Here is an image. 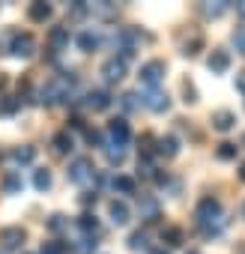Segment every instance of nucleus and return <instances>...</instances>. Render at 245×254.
Wrapping results in <instances>:
<instances>
[{
    "instance_id": "46",
    "label": "nucleus",
    "mask_w": 245,
    "mask_h": 254,
    "mask_svg": "<svg viewBox=\"0 0 245 254\" xmlns=\"http://www.w3.org/2000/svg\"><path fill=\"white\" fill-rule=\"evenodd\" d=\"M0 254H6V251H0Z\"/></svg>"
},
{
    "instance_id": "39",
    "label": "nucleus",
    "mask_w": 245,
    "mask_h": 254,
    "mask_svg": "<svg viewBox=\"0 0 245 254\" xmlns=\"http://www.w3.org/2000/svg\"><path fill=\"white\" fill-rule=\"evenodd\" d=\"M81 203H84V206H90V203H96V191H87V194L81 197Z\"/></svg>"
},
{
    "instance_id": "45",
    "label": "nucleus",
    "mask_w": 245,
    "mask_h": 254,
    "mask_svg": "<svg viewBox=\"0 0 245 254\" xmlns=\"http://www.w3.org/2000/svg\"><path fill=\"white\" fill-rule=\"evenodd\" d=\"M242 215H245V203H242Z\"/></svg>"
},
{
    "instance_id": "44",
    "label": "nucleus",
    "mask_w": 245,
    "mask_h": 254,
    "mask_svg": "<svg viewBox=\"0 0 245 254\" xmlns=\"http://www.w3.org/2000/svg\"><path fill=\"white\" fill-rule=\"evenodd\" d=\"M188 254H200V251H194V248H191V251H188Z\"/></svg>"
},
{
    "instance_id": "5",
    "label": "nucleus",
    "mask_w": 245,
    "mask_h": 254,
    "mask_svg": "<svg viewBox=\"0 0 245 254\" xmlns=\"http://www.w3.org/2000/svg\"><path fill=\"white\" fill-rule=\"evenodd\" d=\"M165 78V63L162 60H150L141 66V84L144 87H159V81Z\"/></svg>"
},
{
    "instance_id": "17",
    "label": "nucleus",
    "mask_w": 245,
    "mask_h": 254,
    "mask_svg": "<svg viewBox=\"0 0 245 254\" xmlns=\"http://www.w3.org/2000/svg\"><path fill=\"white\" fill-rule=\"evenodd\" d=\"M27 18L36 21V24H45V21L51 18V6H48V3H33V6L27 9Z\"/></svg>"
},
{
    "instance_id": "32",
    "label": "nucleus",
    "mask_w": 245,
    "mask_h": 254,
    "mask_svg": "<svg viewBox=\"0 0 245 254\" xmlns=\"http://www.w3.org/2000/svg\"><path fill=\"white\" fill-rule=\"evenodd\" d=\"M233 45H236V51H239V54H245V24H242V27H236V33H233Z\"/></svg>"
},
{
    "instance_id": "15",
    "label": "nucleus",
    "mask_w": 245,
    "mask_h": 254,
    "mask_svg": "<svg viewBox=\"0 0 245 254\" xmlns=\"http://www.w3.org/2000/svg\"><path fill=\"white\" fill-rule=\"evenodd\" d=\"M51 147H54V153H57V156H66V153H72L75 141H72V135H69V132H57V135L51 138Z\"/></svg>"
},
{
    "instance_id": "20",
    "label": "nucleus",
    "mask_w": 245,
    "mask_h": 254,
    "mask_svg": "<svg viewBox=\"0 0 245 254\" xmlns=\"http://www.w3.org/2000/svg\"><path fill=\"white\" fill-rule=\"evenodd\" d=\"M129 248H132V251H150V233H147V230H138V233H132V239H129Z\"/></svg>"
},
{
    "instance_id": "30",
    "label": "nucleus",
    "mask_w": 245,
    "mask_h": 254,
    "mask_svg": "<svg viewBox=\"0 0 245 254\" xmlns=\"http://www.w3.org/2000/svg\"><path fill=\"white\" fill-rule=\"evenodd\" d=\"M236 150H239L236 144H221L218 147V159L221 162H230V159H236Z\"/></svg>"
},
{
    "instance_id": "36",
    "label": "nucleus",
    "mask_w": 245,
    "mask_h": 254,
    "mask_svg": "<svg viewBox=\"0 0 245 254\" xmlns=\"http://www.w3.org/2000/svg\"><path fill=\"white\" fill-rule=\"evenodd\" d=\"M87 141H90V144H96V147H102V150H105V141H102V135H99V132H96V129H87Z\"/></svg>"
},
{
    "instance_id": "2",
    "label": "nucleus",
    "mask_w": 245,
    "mask_h": 254,
    "mask_svg": "<svg viewBox=\"0 0 245 254\" xmlns=\"http://www.w3.org/2000/svg\"><path fill=\"white\" fill-rule=\"evenodd\" d=\"M69 183H75V186H87V183H93V162L87 159V156H78L72 165H69Z\"/></svg>"
},
{
    "instance_id": "33",
    "label": "nucleus",
    "mask_w": 245,
    "mask_h": 254,
    "mask_svg": "<svg viewBox=\"0 0 245 254\" xmlns=\"http://www.w3.org/2000/svg\"><path fill=\"white\" fill-rule=\"evenodd\" d=\"M66 224H69V221H66L63 215H51V218H48V230H54V233H60Z\"/></svg>"
},
{
    "instance_id": "13",
    "label": "nucleus",
    "mask_w": 245,
    "mask_h": 254,
    "mask_svg": "<svg viewBox=\"0 0 245 254\" xmlns=\"http://www.w3.org/2000/svg\"><path fill=\"white\" fill-rule=\"evenodd\" d=\"M209 69H212V72H218V75H221V72H227V69H230V54H227V51H221V48H215V51L209 54Z\"/></svg>"
},
{
    "instance_id": "8",
    "label": "nucleus",
    "mask_w": 245,
    "mask_h": 254,
    "mask_svg": "<svg viewBox=\"0 0 245 254\" xmlns=\"http://www.w3.org/2000/svg\"><path fill=\"white\" fill-rule=\"evenodd\" d=\"M102 75H105L108 84H117V81L126 78V63H122L120 57H111V60L102 63Z\"/></svg>"
},
{
    "instance_id": "26",
    "label": "nucleus",
    "mask_w": 245,
    "mask_h": 254,
    "mask_svg": "<svg viewBox=\"0 0 245 254\" xmlns=\"http://www.w3.org/2000/svg\"><path fill=\"white\" fill-rule=\"evenodd\" d=\"M33 186H36L39 191H48V189H51V171L39 168V171L33 174Z\"/></svg>"
},
{
    "instance_id": "38",
    "label": "nucleus",
    "mask_w": 245,
    "mask_h": 254,
    "mask_svg": "<svg viewBox=\"0 0 245 254\" xmlns=\"http://www.w3.org/2000/svg\"><path fill=\"white\" fill-rule=\"evenodd\" d=\"M236 90L245 96V72H239V75H236Z\"/></svg>"
},
{
    "instance_id": "22",
    "label": "nucleus",
    "mask_w": 245,
    "mask_h": 254,
    "mask_svg": "<svg viewBox=\"0 0 245 254\" xmlns=\"http://www.w3.org/2000/svg\"><path fill=\"white\" fill-rule=\"evenodd\" d=\"M159 153H162V156H177V153H180V141H177L174 135L162 138V141H159Z\"/></svg>"
},
{
    "instance_id": "27",
    "label": "nucleus",
    "mask_w": 245,
    "mask_h": 254,
    "mask_svg": "<svg viewBox=\"0 0 245 254\" xmlns=\"http://www.w3.org/2000/svg\"><path fill=\"white\" fill-rule=\"evenodd\" d=\"M21 189H24V180H21L18 171H12V174L6 177V191H9V194H18Z\"/></svg>"
},
{
    "instance_id": "9",
    "label": "nucleus",
    "mask_w": 245,
    "mask_h": 254,
    "mask_svg": "<svg viewBox=\"0 0 245 254\" xmlns=\"http://www.w3.org/2000/svg\"><path fill=\"white\" fill-rule=\"evenodd\" d=\"M24 236L27 233L21 227H3V230H0V242H3V248H21Z\"/></svg>"
},
{
    "instance_id": "25",
    "label": "nucleus",
    "mask_w": 245,
    "mask_h": 254,
    "mask_svg": "<svg viewBox=\"0 0 245 254\" xmlns=\"http://www.w3.org/2000/svg\"><path fill=\"white\" fill-rule=\"evenodd\" d=\"M111 186H114V191H120V194H132V191H135V180H132V177H117Z\"/></svg>"
},
{
    "instance_id": "3",
    "label": "nucleus",
    "mask_w": 245,
    "mask_h": 254,
    "mask_svg": "<svg viewBox=\"0 0 245 254\" xmlns=\"http://www.w3.org/2000/svg\"><path fill=\"white\" fill-rule=\"evenodd\" d=\"M141 102H144V108H150L153 114H165V111L171 108V99H168V93H165L162 87H147V90L141 93Z\"/></svg>"
},
{
    "instance_id": "19",
    "label": "nucleus",
    "mask_w": 245,
    "mask_h": 254,
    "mask_svg": "<svg viewBox=\"0 0 245 254\" xmlns=\"http://www.w3.org/2000/svg\"><path fill=\"white\" fill-rule=\"evenodd\" d=\"M141 105H144V102H141V93H122V96H120V108L129 111V114H132V111H141Z\"/></svg>"
},
{
    "instance_id": "18",
    "label": "nucleus",
    "mask_w": 245,
    "mask_h": 254,
    "mask_svg": "<svg viewBox=\"0 0 245 254\" xmlns=\"http://www.w3.org/2000/svg\"><path fill=\"white\" fill-rule=\"evenodd\" d=\"M78 48H81V51H96V48H99V33L81 30V33H78Z\"/></svg>"
},
{
    "instance_id": "34",
    "label": "nucleus",
    "mask_w": 245,
    "mask_h": 254,
    "mask_svg": "<svg viewBox=\"0 0 245 254\" xmlns=\"http://www.w3.org/2000/svg\"><path fill=\"white\" fill-rule=\"evenodd\" d=\"M90 12H96V15H105V18H108V15H114L117 9H114V6H105V3H93V6H90Z\"/></svg>"
},
{
    "instance_id": "43",
    "label": "nucleus",
    "mask_w": 245,
    "mask_h": 254,
    "mask_svg": "<svg viewBox=\"0 0 245 254\" xmlns=\"http://www.w3.org/2000/svg\"><path fill=\"white\" fill-rule=\"evenodd\" d=\"M239 177H242V180H245V162H242V171H239Z\"/></svg>"
},
{
    "instance_id": "14",
    "label": "nucleus",
    "mask_w": 245,
    "mask_h": 254,
    "mask_svg": "<svg viewBox=\"0 0 245 254\" xmlns=\"http://www.w3.org/2000/svg\"><path fill=\"white\" fill-rule=\"evenodd\" d=\"M87 108L105 111V108H111V96H108L105 90H90V93H87Z\"/></svg>"
},
{
    "instance_id": "28",
    "label": "nucleus",
    "mask_w": 245,
    "mask_h": 254,
    "mask_svg": "<svg viewBox=\"0 0 245 254\" xmlns=\"http://www.w3.org/2000/svg\"><path fill=\"white\" fill-rule=\"evenodd\" d=\"M162 236H165V242H168V245H183V239H185L180 227H168V230H165Z\"/></svg>"
},
{
    "instance_id": "7",
    "label": "nucleus",
    "mask_w": 245,
    "mask_h": 254,
    "mask_svg": "<svg viewBox=\"0 0 245 254\" xmlns=\"http://www.w3.org/2000/svg\"><path fill=\"white\" fill-rule=\"evenodd\" d=\"M138 212H141L144 221H159L162 206H159V200H156L153 194H141V197H138Z\"/></svg>"
},
{
    "instance_id": "4",
    "label": "nucleus",
    "mask_w": 245,
    "mask_h": 254,
    "mask_svg": "<svg viewBox=\"0 0 245 254\" xmlns=\"http://www.w3.org/2000/svg\"><path fill=\"white\" fill-rule=\"evenodd\" d=\"M129 138H132V132H129V123L122 120V117H117V120H111V123H108V141H105V144L126 147V144H129Z\"/></svg>"
},
{
    "instance_id": "12",
    "label": "nucleus",
    "mask_w": 245,
    "mask_h": 254,
    "mask_svg": "<svg viewBox=\"0 0 245 254\" xmlns=\"http://www.w3.org/2000/svg\"><path fill=\"white\" fill-rule=\"evenodd\" d=\"M75 227L81 230V236H96V233H99V218H96L93 212H84V215L75 221Z\"/></svg>"
},
{
    "instance_id": "11",
    "label": "nucleus",
    "mask_w": 245,
    "mask_h": 254,
    "mask_svg": "<svg viewBox=\"0 0 245 254\" xmlns=\"http://www.w3.org/2000/svg\"><path fill=\"white\" fill-rule=\"evenodd\" d=\"M212 126H215L218 132H230L233 126H236V114L233 111H215L212 114Z\"/></svg>"
},
{
    "instance_id": "42",
    "label": "nucleus",
    "mask_w": 245,
    "mask_h": 254,
    "mask_svg": "<svg viewBox=\"0 0 245 254\" xmlns=\"http://www.w3.org/2000/svg\"><path fill=\"white\" fill-rule=\"evenodd\" d=\"M150 254H168L165 248H150Z\"/></svg>"
},
{
    "instance_id": "40",
    "label": "nucleus",
    "mask_w": 245,
    "mask_h": 254,
    "mask_svg": "<svg viewBox=\"0 0 245 254\" xmlns=\"http://www.w3.org/2000/svg\"><path fill=\"white\" fill-rule=\"evenodd\" d=\"M236 12H239V18H245V3H236Z\"/></svg>"
},
{
    "instance_id": "10",
    "label": "nucleus",
    "mask_w": 245,
    "mask_h": 254,
    "mask_svg": "<svg viewBox=\"0 0 245 254\" xmlns=\"http://www.w3.org/2000/svg\"><path fill=\"white\" fill-rule=\"evenodd\" d=\"M108 212H111V221H114L117 227H122V224H129V206L122 203V200H111Z\"/></svg>"
},
{
    "instance_id": "41",
    "label": "nucleus",
    "mask_w": 245,
    "mask_h": 254,
    "mask_svg": "<svg viewBox=\"0 0 245 254\" xmlns=\"http://www.w3.org/2000/svg\"><path fill=\"white\" fill-rule=\"evenodd\" d=\"M6 84H9V78H6V75H0V90H6Z\"/></svg>"
},
{
    "instance_id": "37",
    "label": "nucleus",
    "mask_w": 245,
    "mask_h": 254,
    "mask_svg": "<svg viewBox=\"0 0 245 254\" xmlns=\"http://www.w3.org/2000/svg\"><path fill=\"white\" fill-rule=\"evenodd\" d=\"M183 93H185V102H197V93H194V87H191L188 81L183 84Z\"/></svg>"
},
{
    "instance_id": "1",
    "label": "nucleus",
    "mask_w": 245,
    "mask_h": 254,
    "mask_svg": "<svg viewBox=\"0 0 245 254\" xmlns=\"http://www.w3.org/2000/svg\"><path fill=\"white\" fill-rule=\"evenodd\" d=\"M72 84H75V78L66 72V75H57V78H51L42 90H39V102L42 105H57V102H69V96H72Z\"/></svg>"
},
{
    "instance_id": "24",
    "label": "nucleus",
    "mask_w": 245,
    "mask_h": 254,
    "mask_svg": "<svg viewBox=\"0 0 245 254\" xmlns=\"http://www.w3.org/2000/svg\"><path fill=\"white\" fill-rule=\"evenodd\" d=\"M105 156L111 165H122V159H126V147H114V144H105Z\"/></svg>"
},
{
    "instance_id": "35",
    "label": "nucleus",
    "mask_w": 245,
    "mask_h": 254,
    "mask_svg": "<svg viewBox=\"0 0 245 254\" xmlns=\"http://www.w3.org/2000/svg\"><path fill=\"white\" fill-rule=\"evenodd\" d=\"M224 9H227V6H224V3H215V6H212V3H206V6H203V12H206V15H209V18H218V15H221V12H224Z\"/></svg>"
},
{
    "instance_id": "31",
    "label": "nucleus",
    "mask_w": 245,
    "mask_h": 254,
    "mask_svg": "<svg viewBox=\"0 0 245 254\" xmlns=\"http://www.w3.org/2000/svg\"><path fill=\"white\" fill-rule=\"evenodd\" d=\"M39 254H66V245L63 242H45Z\"/></svg>"
},
{
    "instance_id": "16",
    "label": "nucleus",
    "mask_w": 245,
    "mask_h": 254,
    "mask_svg": "<svg viewBox=\"0 0 245 254\" xmlns=\"http://www.w3.org/2000/svg\"><path fill=\"white\" fill-rule=\"evenodd\" d=\"M48 45H51V51H60V48H66V45H69V27H51Z\"/></svg>"
},
{
    "instance_id": "29",
    "label": "nucleus",
    "mask_w": 245,
    "mask_h": 254,
    "mask_svg": "<svg viewBox=\"0 0 245 254\" xmlns=\"http://www.w3.org/2000/svg\"><path fill=\"white\" fill-rule=\"evenodd\" d=\"M18 108H21V99H12V96H6L0 102V114H15Z\"/></svg>"
},
{
    "instance_id": "21",
    "label": "nucleus",
    "mask_w": 245,
    "mask_h": 254,
    "mask_svg": "<svg viewBox=\"0 0 245 254\" xmlns=\"http://www.w3.org/2000/svg\"><path fill=\"white\" fill-rule=\"evenodd\" d=\"M36 159V150L33 147H18V150H12V162L15 165H30Z\"/></svg>"
},
{
    "instance_id": "23",
    "label": "nucleus",
    "mask_w": 245,
    "mask_h": 254,
    "mask_svg": "<svg viewBox=\"0 0 245 254\" xmlns=\"http://www.w3.org/2000/svg\"><path fill=\"white\" fill-rule=\"evenodd\" d=\"M96 245H99V242H96L93 236H81V239L72 245V251H75V254H93V251H96Z\"/></svg>"
},
{
    "instance_id": "6",
    "label": "nucleus",
    "mask_w": 245,
    "mask_h": 254,
    "mask_svg": "<svg viewBox=\"0 0 245 254\" xmlns=\"http://www.w3.org/2000/svg\"><path fill=\"white\" fill-rule=\"evenodd\" d=\"M36 51V39L30 33H15L12 36V45H9V54L12 57H30Z\"/></svg>"
}]
</instances>
